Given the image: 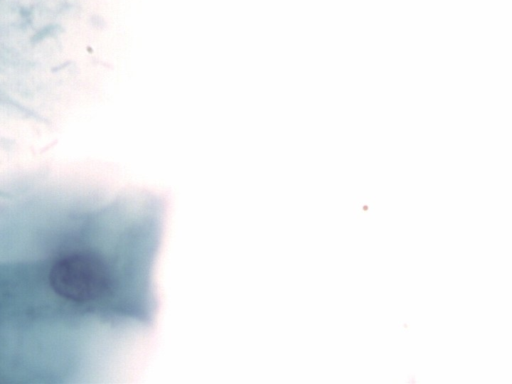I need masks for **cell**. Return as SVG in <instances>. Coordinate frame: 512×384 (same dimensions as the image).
<instances>
[{
  "instance_id": "1",
  "label": "cell",
  "mask_w": 512,
  "mask_h": 384,
  "mask_svg": "<svg viewBox=\"0 0 512 384\" xmlns=\"http://www.w3.org/2000/svg\"><path fill=\"white\" fill-rule=\"evenodd\" d=\"M166 202L131 187L50 213H0V247L112 360L131 366L154 331Z\"/></svg>"
}]
</instances>
